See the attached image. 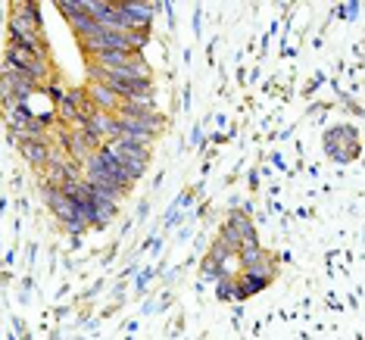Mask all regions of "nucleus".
Listing matches in <instances>:
<instances>
[{"mask_svg":"<svg viewBox=\"0 0 365 340\" xmlns=\"http://www.w3.org/2000/svg\"><path fill=\"white\" fill-rule=\"evenodd\" d=\"M47 94H50V100H57V104H60L62 97H66V91H62V84H60V78H57V75H53L50 82H47Z\"/></svg>","mask_w":365,"mask_h":340,"instance_id":"nucleus-5","label":"nucleus"},{"mask_svg":"<svg viewBox=\"0 0 365 340\" xmlns=\"http://www.w3.org/2000/svg\"><path fill=\"white\" fill-rule=\"evenodd\" d=\"M19 153L26 156L35 169H41V165H47V160H50V144H19Z\"/></svg>","mask_w":365,"mask_h":340,"instance_id":"nucleus-3","label":"nucleus"},{"mask_svg":"<svg viewBox=\"0 0 365 340\" xmlns=\"http://www.w3.org/2000/svg\"><path fill=\"white\" fill-rule=\"evenodd\" d=\"M190 141H194V144H200V141H203V134H200V128H194V131H190Z\"/></svg>","mask_w":365,"mask_h":340,"instance_id":"nucleus-6","label":"nucleus"},{"mask_svg":"<svg viewBox=\"0 0 365 340\" xmlns=\"http://www.w3.org/2000/svg\"><path fill=\"white\" fill-rule=\"evenodd\" d=\"M85 94H88L91 106L100 109V113H116V109L122 106V100H119L109 88H103V84H91V88H85Z\"/></svg>","mask_w":365,"mask_h":340,"instance_id":"nucleus-1","label":"nucleus"},{"mask_svg":"<svg viewBox=\"0 0 365 340\" xmlns=\"http://www.w3.org/2000/svg\"><path fill=\"white\" fill-rule=\"evenodd\" d=\"M4 109H6V122H10V128H13V131L28 128V122H31V109H28V104H13V106H4Z\"/></svg>","mask_w":365,"mask_h":340,"instance_id":"nucleus-2","label":"nucleus"},{"mask_svg":"<svg viewBox=\"0 0 365 340\" xmlns=\"http://www.w3.org/2000/svg\"><path fill=\"white\" fill-rule=\"evenodd\" d=\"M237 259H241L244 272H250V268H256L259 263H266V253H263L259 243H253V247H241V250H237Z\"/></svg>","mask_w":365,"mask_h":340,"instance_id":"nucleus-4","label":"nucleus"}]
</instances>
